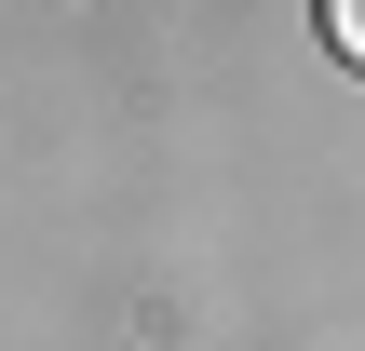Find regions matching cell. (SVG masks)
Here are the masks:
<instances>
[{"label": "cell", "mask_w": 365, "mask_h": 351, "mask_svg": "<svg viewBox=\"0 0 365 351\" xmlns=\"http://www.w3.org/2000/svg\"><path fill=\"white\" fill-rule=\"evenodd\" d=\"M325 41H339V54L365 68V0H339V14H325Z\"/></svg>", "instance_id": "obj_1"}]
</instances>
